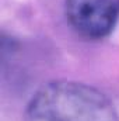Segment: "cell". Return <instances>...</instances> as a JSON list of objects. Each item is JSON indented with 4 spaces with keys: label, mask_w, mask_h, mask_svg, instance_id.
<instances>
[{
    "label": "cell",
    "mask_w": 119,
    "mask_h": 121,
    "mask_svg": "<svg viewBox=\"0 0 119 121\" xmlns=\"http://www.w3.org/2000/svg\"><path fill=\"white\" fill-rule=\"evenodd\" d=\"M25 121H118V114L109 99L97 89L58 80L35 93Z\"/></svg>",
    "instance_id": "1"
},
{
    "label": "cell",
    "mask_w": 119,
    "mask_h": 121,
    "mask_svg": "<svg viewBox=\"0 0 119 121\" xmlns=\"http://www.w3.org/2000/svg\"><path fill=\"white\" fill-rule=\"evenodd\" d=\"M66 16L79 34L101 38L118 21L119 0H66Z\"/></svg>",
    "instance_id": "2"
}]
</instances>
